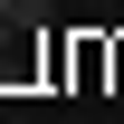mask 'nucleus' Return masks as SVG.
I'll list each match as a JSON object with an SVG mask.
<instances>
[{"label": "nucleus", "mask_w": 124, "mask_h": 124, "mask_svg": "<svg viewBox=\"0 0 124 124\" xmlns=\"http://www.w3.org/2000/svg\"><path fill=\"white\" fill-rule=\"evenodd\" d=\"M0 29H19V38H38V29H48V0H0Z\"/></svg>", "instance_id": "nucleus-1"}, {"label": "nucleus", "mask_w": 124, "mask_h": 124, "mask_svg": "<svg viewBox=\"0 0 124 124\" xmlns=\"http://www.w3.org/2000/svg\"><path fill=\"white\" fill-rule=\"evenodd\" d=\"M95 10H115V0H95Z\"/></svg>", "instance_id": "nucleus-2"}, {"label": "nucleus", "mask_w": 124, "mask_h": 124, "mask_svg": "<svg viewBox=\"0 0 124 124\" xmlns=\"http://www.w3.org/2000/svg\"><path fill=\"white\" fill-rule=\"evenodd\" d=\"M0 124H19V115H0Z\"/></svg>", "instance_id": "nucleus-3"}]
</instances>
